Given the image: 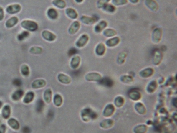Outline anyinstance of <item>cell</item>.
Segmentation results:
<instances>
[{"instance_id":"cell-12","label":"cell","mask_w":177,"mask_h":133,"mask_svg":"<svg viewBox=\"0 0 177 133\" xmlns=\"http://www.w3.org/2000/svg\"><path fill=\"white\" fill-rule=\"evenodd\" d=\"M43 101L46 104H50L53 98V91L50 88H48L44 91L43 94Z\"/></svg>"},{"instance_id":"cell-40","label":"cell","mask_w":177,"mask_h":133,"mask_svg":"<svg viewBox=\"0 0 177 133\" xmlns=\"http://www.w3.org/2000/svg\"><path fill=\"white\" fill-rule=\"evenodd\" d=\"M123 100H124V99H123L121 97H118V98L116 99V101H115L116 105H117L118 107L121 106L123 105V103H121V101H123Z\"/></svg>"},{"instance_id":"cell-25","label":"cell","mask_w":177,"mask_h":133,"mask_svg":"<svg viewBox=\"0 0 177 133\" xmlns=\"http://www.w3.org/2000/svg\"><path fill=\"white\" fill-rule=\"evenodd\" d=\"M53 101L54 105L57 107H61L64 101L62 97L59 94H56L54 95L53 97Z\"/></svg>"},{"instance_id":"cell-13","label":"cell","mask_w":177,"mask_h":133,"mask_svg":"<svg viewBox=\"0 0 177 133\" xmlns=\"http://www.w3.org/2000/svg\"><path fill=\"white\" fill-rule=\"evenodd\" d=\"M24 91L21 88H18L13 93L11 94V99L12 101H20L24 95Z\"/></svg>"},{"instance_id":"cell-15","label":"cell","mask_w":177,"mask_h":133,"mask_svg":"<svg viewBox=\"0 0 177 133\" xmlns=\"http://www.w3.org/2000/svg\"><path fill=\"white\" fill-rule=\"evenodd\" d=\"M19 22V18L16 16H13L7 20L5 25L6 28L7 29L13 28V27L16 26Z\"/></svg>"},{"instance_id":"cell-34","label":"cell","mask_w":177,"mask_h":133,"mask_svg":"<svg viewBox=\"0 0 177 133\" xmlns=\"http://www.w3.org/2000/svg\"><path fill=\"white\" fill-rule=\"evenodd\" d=\"M128 2V0H112V4L115 6H123L127 4Z\"/></svg>"},{"instance_id":"cell-28","label":"cell","mask_w":177,"mask_h":133,"mask_svg":"<svg viewBox=\"0 0 177 133\" xmlns=\"http://www.w3.org/2000/svg\"><path fill=\"white\" fill-rule=\"evenodd\" d=\"M154 72V70L153 68H148L141 71L139 74L143 78H149L153 75Z\"/></svg>"},{"instance_id":"cell-36","label":"cell","mask_w":177,"mask_h":133,"mask_svg":"<svg viewBox=\"0 0 177 133\" xmlns=\"http://www.w3.org/2000/svg\"><path fill=\"white\" fill-rule=\"evenodd\" d=\"M45 104V103L44 101H42V99H39V101H37L36 105V109L37 110V111H42V109L44 108Z\"/></svg>"},{"instance_id":"cell-14","label":"cell","mask_w":177,"mask_h":133,"mask_svg":"<svg viewBox=\"0 0 177 133\" xmlns=\"http://www.w3.org/2000/svg\"><path fill=\"white\" fill-rule=\"evenodd\" d=\"M120 37H114L107 40L105 42V45L109 47H114L118 46L120 43Z\"/></svg>"},{"instance_id":"cell-11","label":"cell","mask_w":177,"mask_h":133,"mask_svg":"<svg viewBox=\"0 0 177 133\" xmlns=\"http://www.w3.org/2000/svg\"><path fill=\"white\" fill-rule=\"evenodd\" d=\"M144 3L147 8L153 12H158L159 9V5L155 0H145Z\"/></svg>"},{"instance_id":"cell-16","label":"cell","mask_w":177,"mask_h":133,"mask_svg":"<svg viewBox=\"0 0 177 133\" xmlns=\"http://www.w3.org/2000/svg\"><path fill=\"white\" fill-rule=\"evenodd\" d=\"M108 25V23L107 21L105 20H101L99 22L98 24H97L95 26V31L97 33H100L102 32L103 31L107 28Z\"/></svg>"},{"instance_id":"cell-24","label":"cell","mask_w":177,"mask_h":133,"mask_svg":"<svg viewBox=\"0 0 177 133\" xmlns=\"http://www.w3.org/2000/svg\"><path fill=\"white\" fill-rule=\"evenodd\" d=\"M81 63V57L79 55H75L72 57L70 61V65L73 69L78 68Z\"/></svg>"},{"instance_id":"cell-1","label":"cell","mask_w":177,"mask_h":133,"mask_svg":"<svg viewBox=\"0 0 177 133\" xmlns=\"http://www.w3.org/2000/svg\"><path fill=\"white\" fill-rule=\"evenodd\" d=\"M20 26L29 32H35L39 29V24L34 20L25 19L20 23Z\"/></svg>"},{"instance_id":"cell-31","label":"cell","mask_w":177,"mask_h":133,"mask_svg":"<svg viewBox=\"0 0 177 133\" xmlns=\"http://www.w3.org/2000/svg\"><path fill=\"white\" fill-rule=\"evenodd\" d=\"M43 52V48L39 46H32L29 49V52L33 55H40Z\"/></svg>"},{"instance_id":"cell-43","label":"cell","mask_w":177,"mask_h":133,"mask_svg":"<svg viewBox=\"0 0 177 133\" xmlns=\"http://www.w3.org/2000/svg\"><path fill=\"white\" fill-rule=\"evenodd\" d=\"M3 106V103L2 101L0 100V109L2 108Z\"/></svg>"},{"instance_id":"cell-20","label":"cell","mask_w":177,"mask_h":133,"mask_svg":"<svg viewBox=\"0 0 177 133\" xmlns=\"http://www.w3.org/2000/svg\"><path fill=\"white\" fill-rule=\"evenodd\" d=\"M57 79L59 82L66 85L69 84L71 82V79L70 76L62 73H60L58 74L57 76Z\"/></svg>"},{"instance_id":"cell-38","label":"cell","mask_w":177,"mask_h":133,"mask_svg":"<svg viewBox=\"0 0 177 133\" xmlns=\"http://www.w3.org/2000/svg\"><path fill=\"white\" fill-rule=\"evenodd\" d=\"M4 9L2 7L0 6V22H2L4 19Z\"/></svg>"},{"instance_id":"cell-3","label":"cell","mask_w":177,"mask_h":133,"mask_svg":"<svg viewBox=\"0 0 177 133\" xmlns=\"http://www.w3.org/2000/svg\"><path fill=\"white\" fill-rule=\"evenodd\" d=\"M22 9V6L19 4H13L8 5L5 9L6 12L10 15H14L20 13Z\"/></svg>"},{"instance_id":"cell-35","label":"cell","mask_w":177,"mask_h":133,"mask_svg":"<svg viewBox=\"0 0 177 133\" xmlns=\"http://www.w3.org/2000/svg\"><path fill=\"white\" fill-rule=\"evenodd\" d=\"M110 1L111 0H98L97 3V7L99 9H102L105 5L108 4Z\"/></svg>"},{"instance_id":"cell-4","label":"cell","mask_w":177,"mask_h":133,"mask_svg":"<svg viewBox=\"0 0 177 133\" xmlns=\"http://www.w3.org/2000/svg\"><path fill=\"white\" fill-rule=\"evenodd\" d=\"M90 40V37L87 34L84 33L81 35L77 42H75V46L79 48H83L85 46Z\"/></svg>"},{"instance_id":"cell-10","label":"cell","mask_w":177,"mask_h":133,"mask_svg":"<svg viewBox=\"0 0 177 133\" xmlns=\"http://www.w3.org/2000/svg\"><path fill=\"white\" fill-rule=\"evenodd\" d=\"M81 28V23L75 20L73 22L68 29V33L71 35H75L79 31Z\"/></svg>"},{"instance_id":"cell-6","label":"cell","mask_w":177,"mask_h":133,"mask_svg":"<svg viewBox=\"0 0 177 133\" xmlns=\"http://www.w3.org/2000/svg\"><path fill=\"white\" fill-rule=\"evenodd\" d=\"M42 37L46 41L53 42L57 39V35L50 31L44 30L42 32Z\"/></svg>"},{"instance_id":"cell-23","label":"cell","mask_w":177,"mask_h":133,"mask_svg":"<svg viewBox=\"0 0 177 133\" xmlns=\"http://www.w3.org/2000/svg\"><path fill=\"white\" fill-rule=\"evenodd\" d=\"M106 45L103 43H99L95 48V52L97 55L101 56L105 54L106 52Z\"/></svg>"},{"instance_id":"cell-22","label":"cell","mask_w":177,"mask_h":133,"mask_svg":"<svg viewBox=\"0 0 177 133\" xmlns=\"http://www.w3.org/2000/svg\"><path fill=\"white\" fill-rule=\"evenodd\" d=\"M163 59V54L160 50H156L153 56V63L156 65H160Z\"/></svg>"},{"instance_id":"cell-30","label":"cell","mask_w":177,"mask_h":133,"mask_svg":"<svg viewBox=\"0 0 177 133\" xmlns=\"http://www.w3.org/2000/svg\"><path fill=\"white\" fill-rule=\"evenodd\" d=\"M103 10L108 13H114L116 10V7L111 4H107L105 5L102 9Z\"/></svg>"},{"instance_id":"cell-37","label":"cell","mask_w":177,"mask_h":133,"mask_svg":"<svg viewBox=\"0 0 177 133\" xmlns=\"http://www.w3.org/2000/svg\"><path fill=\"white\" fill-rule=\"evenodd\" d=\"M121 80H122L123 82H125V83H129V82H131L133 81V79L131 76L124 75V76H122Z\"/></svg>"},{"instance_id":"cell-9","label":"cell","mask_w":177,"mask_h":133,"mask_svg":"<svg viewBox=\"0 0 177 133\" xmlns=\"http://www.w3.org/2000/svg\"><path fill=\"white\" fill-rule=\"evenodd\" d=\"M7 123L9 127L14 131H19L20 129V124L15 118H9L7 121Z\"/></svg>"},{"instance_id":"cell-41","label":"cell","mask_w":177,"mask_h":133,"mask_svg":"<svg viewBox=\"0 0 177 133\" xmlns=\"http://www.w3.org/2000/svg\"><path fill=\"white\" fill-rule=\"evenodd\" d=\"M22 133H30L31 129L29 127L27 126H24L22 127Z\"/></svg>"},{"instance_id":"cell-44","label":"cell","mask_w":177,"mask_h":133,"mask_svg":"<svg viewBox=\"0 0 177 133\" xmlns=\"http://www.w3.org/2000/svg\"><path fill=\"white\" fill-rule=\"evenodd\" d=\"M75 1L77 3H81L83 2L84 0H75Z\"/></svg>"},{"instance_id":"cell-33","label":"cell","mask_w":177,"mask_h":133,"mask_svg":"<svg viewBox=\"0 0 177 133\" xmlns=\"http://www.w3.org/2000/svg\"><path fill=\"white\" fill-rule=\"evenodd\" d=\"M113 106L112 105H109L107 107H106L105 109V111L104 112V114L105 116L109 117L110 116H111L112 114H113L114 109Z\"/></svg>"},{"instance_id":"cell-18","label":"cell","mask_w":177,"mask_h":133,"mask_svg":"<svg viewBox=\"0 0 177 133\" xmlns=\"http://www.w3.org/2000/svg\"><path fill=\"white\" fill-rule=\"evenodd\" d=\"M47 16L50 19L55 20L57 19L59 17V13L57 9L53 7H50L47 10L46 12Z\"/></svg>"},{"instance_id":"cell-26","label":"cell","mask_w":177,"mask_h":133,"mask_svg":"<svg viewBox=\"0 0 177 133\" xmlns=\"http://www.w3.org/2000/svg\"><path fill=\"white\" fill-rule=\"evenodd\" d=\"M103 35L107 37H112L117 35V32L113 29L106 28L102 31Z\"/></svg>"},{"instance_id":"cell-21","label":"cell","mask_w":177,"mask_h":133,"mask_svg":"<svg viewBox=\"0 0 177 133\" xmlns=\"http://www.w3.org/2000/svg\"><path fill=\"white\" fill-rule=\"evenodd\" d=\"M65 12H66V15L71 19H77V18H78V16H79L78 13H77V11L73 8L68 7L67 9H66Z\"/></svg>"},{"instance_id":"cell-7","label":"cell","mask_w":177,"mask_h":133,"mask_svg":"<svg viewBox=\"0 0 177 133\" xmlns=\"http://www.w3.org/2000/svg\"><path fill=\"white\" fill-rule=\"evenodd\" d=\"M11 107L9 104L3 105L1 108V117L4 120H8L9 118H11Z\"/></svg>"},{"instance_id":"cell-27","label":"cell","mask_w":177,"mask_h":133,"mask_svg":"<svg viewBox=\"0 0 177 133\" xmlns=\"http://www.w3.org/2000/svg\"><path fill=\"white\" fill-rule=\"evenodd\" d=\"M52 4L59 9H64L67 6V3L64 0H53Z\"/></svg>"},{"instance_id":"cell-8","label":"cell","mask_w":177,"mask_h":133,"mask_svg":"<svg viewBox=\"0 0 177 133\" xmlns=\"http://www.w3.org/2000/svg\"><path fill=\"white\" fill-rule=\"evenodd\" d=\"M35 94L32 91H29L24 93V96L22 99V103L26 105L30 104L32 103L35 98Z\"/></svg>"},{"instance_id":"cell-17","label":"cell","mask_w":177,"mask_h":133,"mask_svg":"<svg viewBox=\"0 0 177 133\" xmlns=\"http://www.w3.org/2000/svg\"><path fill=\"white\" fill-rule=\"evenodd\" d=\"M80 20L83 24L87 26L93 25L97 22V20L94 17L86 15L82 16L80 18Z\"/></svg>"},{"instance_id":"cell-39","label":"cell","mask_w":177,"mask_h":133,"mask_svg":"<svg viewBox=\"0 0 177 133\" xmlns=\"http://www.w3.org/2000/svg\"><path fill=\"white\" fill-rule=\"evenodd\" d=\"M7 131V127L4 123L0 124V133H6Z\"/></svg>"},{"instance_id":"cell-42","label":"cell","mask_w":177,"mask_h":133,"mask_svg":"<svg viewBox=\"0 0 177 133\" xmlns=\"http://www.w3.org/2000/svg\"><path fill=\"white\" fill-rule=\"evenodd\" d=\"M128 1L130 2L132 4H137L139 2V0H128Z\"/></svg>"},{"instance_id":"cell-29","label":"cell","mask_w":177,"mask_h":133,"mask_svg":"<svg viewBox=\"0 0 177 133\" xmlns=\"http://www.w3.org/2000/svg\"><path fill=\"white\" fill-rule=\"evenodd\" d=\"M20 72L22 76L24 77H28L30 74V69L28 65L24 64L21 65L20 68Z\"/></svg>"},{"instance_id":"cell-2","label":"cell","mask_w":177,"mask_h":133,"mask_svg":"<svg viewBox=\"0 0 177 133\" xmlns=\"http://www.w3.org/2000/svg\"><path fill=\"white\" fill-rule=\"evenodd\" d=\"M163 36V31L162 28H156L152 32V41L154 43L158 44L161 41Z\"/></svg>"},{"instance_id":"cell-32","label":"cell","mask_w":177,"mask_h":133,"mask_svg":"<svg viewBox=\"0 0 177 133\" xmlns=\"http://www.w3.org/2000/svg\"><path fill=\"white\" fill-rule=\"evenodd\" d=\"M127 53L125 51H123L118 55V63L120 65H122L124 63L126 58L127 57Z\"/></svg>"},{"instance_id":"cell-19","label":"cell","mask_w":177,"mask_h":133,"mask_svg":"<svg viewBox=\"0 0 177 133\" xmlns=\"http://www.w3.org/2000/svg\"><path fill=\"white\" fill-rule=\"evenodd\" d=\"M85 78L88 81H98L102 80V76L97 72H91L86 75Z\"/></svg>"},{"instance_id":"cell-5","label":"cell","mask_w":177,"mask_h":133,"mask_svg":"<svg viewBox=\"0 0 177 133\" xmlns=\"http://www.w3.org/2000/svg\"><path fill=\"white\" fill-rule=\"evenodd\" d=\"M46 85L47 82L45 79H35L32 82L31 86L34 90H39L45 87Z\"/></svg>"}]
</instances>
